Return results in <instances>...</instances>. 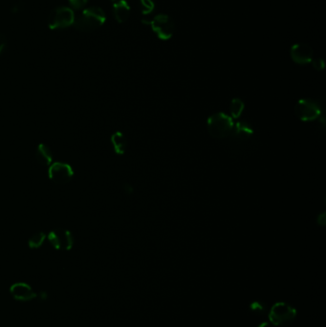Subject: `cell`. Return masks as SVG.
Segmentation results:
<instances>
[{
	"instance_id": "1",
	"label": "cell",
	"mask_w": 326,
	"mask_h": 327,
	"mask_svg": "<svg viewBox=\"0 0 326 327\" xmlns=\"http://www.w3.org/2000/svg\"><path fill=\"white\" fill-rule=\"evenodd\" d=\"M105 13L99 7H89L84 10L83 14L75 19V27L83 31L89 32L99 28L105 22Z\"/></svg>"
},
{
	"instance_id": "2",
	"label": "cell",
	"mask_w": 326,
	"mask_h": 327,
	"mask_svg": "<svg viewBox=\"0 0 326 327\" xmlns=\"http://www.w3.org/2000/svg\"><path fill=\"white\" fill-rule=\"evenodd\" d=\"M297 314V309L291 304L280 301L275 303L269 310L268 318L270 319L271 324L275 326H288L295 321Z\"/></svg>"
},
{
	"instance_id": "3",
	"label": "cell",
	"mask_w": 326,
	"mask_h": 327,
	"mask_svg": "<svg viewBox=\"0 0 326 327\" xmlns=\"http://www.w3.org/2000/svg\"><path fill=\"white\" fill-rule=\"evenodd\" d=\"M233 126V118L224 113H216L212 115L207 122L208 130L215 138H224L232 135Z\"/></svg>"
},
{
	"instance_id": "4",
	"label": "cell",
	"mask_w": 326,
	"mask_h": 327,
	"mask_svg": "<svg viewBox=\"0 0 326 327\" xmlns=\"http://www.w3.org/2000/svg\"><path fill=\"white\" fill-rule=\"evenodd\" d=\"M321 110L322 108L320 104L311 99L299 100L295 107L296 115L298 119L303 122H310L319 119L321 117Z\"/></svg>"
},
{
	"instance_id": "5",
	"label": "cell",
	"mask_w": 326,
	"mask_h": 327,
	"mask_svg": "<svg viewBox=\"0 0 326 327\" xmlns=\"http://www.w3.org/2000/svg\"><path fill=\"white\" fill-rule=\"evenodd\" d=\"M149 25L151 26L153 32L157 35V37L162 40L170 39L175 31L173 20L169 16L165 14H160L154 17L149 21Z\"/></svg>"
},
{
	"instance_id": "6",
	"label": "cell",
	"mask_w": 326,
	"mask_h": 327,
	"mask_svg": "<svg viewBox=\"0 0 326 327\" xmlns=\"http://www.w3.org/2000/svg\"><path fill=\"white\" fill-rule=\"evenodd\" d=\"M75 21L74 12L67 7H57L53 10L48 19V25L51 29L66 28Z\"/></svg>"
},
{
	"instance_id": "7",
	"label": "cell",
	"mask_w": 326,
	"mask_h": 327,
	"mask_svg": "<svg viewBox=\"0 0 326 327\" xmlns=\"http://www.w3.org/2000/svg\"><path fill=\"white\" fill-rule=\"evenodd\" d=\"M48 240L55 249L60 251H69L74 245V238L71 232L63 228H57L50 232Z\"/></svg>"
},
{
	"instance_id": "8",
	"label": "cell",
	"mask_w": 326,
	"mask_h": 327,
	"mask_svg": "<svg viewBox=\"0 0 326 327\" xmlns=\"http://www.w3.org/2000/svg\"><path fill=\"white\" fill-rule=\"evenodd\" d=\"M49 178L57 185H64L71 181L74 176L72 167L64 163H54L49 167Z\"/></svg>"
},
{
	"instance_id": "9",
	"label": "cell",
	"mask_w": 326,
	"mask_h": 327,
	"mask_svg": "<svg viewBox=\"0 0 326 327\" xmlns=\"http://www.w3.org/2000/svg\"><path fill=\"white\" fill-rule=\"evenodd\" d=\"M290 55L292 59L298 63V64H307L312 62L313 60V49L305 43H297L294 44L291 51Z\"/></svg>"
},
{
	"instance_id": "10",
	"label": "cell",
	"mask_w": 326,
	"mask_h": 327,
	"mask_svg": "<svg viewBox=\"0 0 326 327\" xmlns=\"http://www.w3.org/2000/svg\"><path fill=\"white\" fill-rule=\"evenodd\" d=\"M11 294L15 299L21 301H28L36 299L37 297V293H35L34 290L26 283L14 284L11 287Z\"/></svg>"
},
{
	"instance_id": "11",
	"label": "cell",
	"mask_w": 326,
	"mask_h": 327,
	"mask_svg": "<svg viewBox=\"0 0 326 327\" xmlns=\"http://www.w3.org/2000/svg\"><path fill=\"white\" fill-rule=\"evenodd\" d=\"M115 19L119 23L125 22L131 16V7L125 0H119L113 7Z\"/></svg>"
},
{
	"instance_id": "12",
	"label": "cell",
	"mask_w": 326,
	"mask_h": 327,
	"mask_svg": "<svg viewBox=\"0 0 326 327\" xmlns=\"http://www.w3.org/2000/svg\"><path fill=\"white\" fill-rule=\"evenodd\" d=\"M36 157H37V162L43 167H50L52 165L53 153L49 149V147H47L46 145H44V144H40L37 147Z\"/></svg>"
},
{
	"instance_id": "13",
	"label": "cell",
	"mask_w": 326,
	"mask_h": 327,
	"mask_svg": "<svg viewBox=\"0 0 326 327\" xmlns=\"http://www.w3.org/2000/svg\"><path fill=\"white\" fill-rule=\"evenodd\" d=\"M252 133L253 131L249 123L246 122H239L234 124L232 135L236 138L246 139L249 138Z\"/></svg>"
},
{
	"instance_id": "14",
	"label": "cell",
	"mask_w": 326,
	"mask_h": 327,
	"mask_svg": "<svg viewBox=\"0 0 326 327\" xmlns=\"http://www.w3.org/2000/svg\"><path fill=\"white\" fill-rule=\"evenodd\" d=\"M111 143L114 150L117 154L122 155L125 152L127 142H126L124 135L121 132H116L112 135Z\"/></svg>"
},
{
	"instance_id": "15",
	"label": "cell",
	"mask_w": 326,
	"mask_h": 327,
	"mask_svg": "<svg viewBox=\"0 0 326 327\" xmlns=\"http://www.w3.org/2000/svg\"><path fill=\"white\" fill-rule=\"evenodd\" d=\"M250 311L252 312V315L259 317V318L268 316V313H269V309L267 307L266 303H264L261 300L252 301L250 305Z\"/></svg>"
},
{
	"instance_id": "16",
	"label": "cell",
	"mask_w": 326,
	"mask_h": 327,
	"mask_svg": "<svg viewBox=\"0 0 326 327\" xmlns=\"http://www.w3.org/2000/svg\"><path fill=\"white\" fill-rule=\"evenodd\" d=\"M243 109H244V103L241 100L239 99H233L231 103V106H230V111H231V115L232 118L237 119L240 117V115L242 114Z\"/></svg>"
},
{
	"instance_id": "17",
	"label": "cell",
	"mask_w": 326,
	"mask_h": 327,
	"mask_svg": "<svg viewBox=\"0 0 326 327\" xmlns=\"http://www.w3.org/2000/svg\"><path fill=\"white\" fill-rule=\"evenodd\" d=\"M46 234L43 233H37L29 239L28 245L31 249H38L45 241Z\"/></svg>"
},
{
	"instance_id": "18",
	"label": "cell",
	"mask_w": 326,
	"mask_h": 327,
	"mask_svg": "<svg viewBox=\"0 0 326 327\" xmlns=\"http://www.w3.org/2000/svg\"><path fill=\"white\" fill-rule=\"evenodd\" d=\"M141 5L143 7V14L144 15H148L152 13V11L154 10V2L152 0H140Z\"/></svg>"
},
{
	"instance_id": "19",
	"label": "cell",
	"mask_w": 326,
	"mask_h": 327,
	"mask_svg": "<svg viewBox=\"0 0 326 327\" xmlns=\"http://www.w3.org/2000/svg\"><path fill=\"white\" fill-rule=\"evenodd\" d=\"M88 0H69L70 4L72 5V7H74L75 9H81L83 8L84 5L87 3Z\"/></svg>"
},
{
	"instance_id": "20",
	"label": "cell",
	"mask_w": 326,
	"mask_h": 327,
	"mask_svg": "<svg viewBox=\"0 0 326 327\" xmlns=\"http://www.w3.org/2000/svg\"><path fill=\"white\" fill-rule=\"evenodd\" d=\"M312 63L314 68H316L317 70H322L324 68V61L322 58H317L312 60Z\"/></svg>"
},
{
	"instance_id": "21",
	"label": "cell",
	"mask_w": 326,
	"mask_h": 327,
	"mask_svg": "<svg viewBox=\"0 0 326 327\" xmlns=\"http://www.w3.org/2000/svg\"><path fill=\"white\" fill-rule=\"evenodd\" d=\"M5 45H6V38H5V37L2 34H0V54L4 50Z\"/></svg>"
},
{
	"instance_id": "22",
	"label": "cell",
	"mask_w": 326,
	"mask_h": 327,
	"mask_svg": "<svg viewBox=\"0 0 326 327\" xmlns=\"http://www.w3.org/2000/svg\"><path fill=\"white\" fill-rule=\"evenodd\" d=\"M325 214L323 213V214H321V215H319L318 216V218H317V222H318V224L321 225V226H324V224H325Z\"/></svg>"
},
{
	"instance_id": "23",
	"label": "cell",
	"mask_w": 326,
	"mask_h": 327,
	"mask_svg": "<svg viewBox=\"0 0 326 327\" xmlns=\"http://www.w3.org/2000/svg\"><path fill=\"white\" fill-rule=\"evenodd\" d=\"M39 297H40V299H42V300H46V299H48V294H47L46 292H41V293L39 294Z\"/></svg>"
},
{
	"instance_id": "24",
	"label": "cell",
	"mask_w": 326,
	"mask_h": 327,
	"mask_svg": "<svg viewBox=\"0 0 326 327\" xmlns=\"http://www.w3.org/2000/svg\"><path fill=\"white\" fill-rule=\"evenodd\" d=\"M258 327H274V325L271 324L270 322H262Z\"/></svg>"
}]
</instances>
